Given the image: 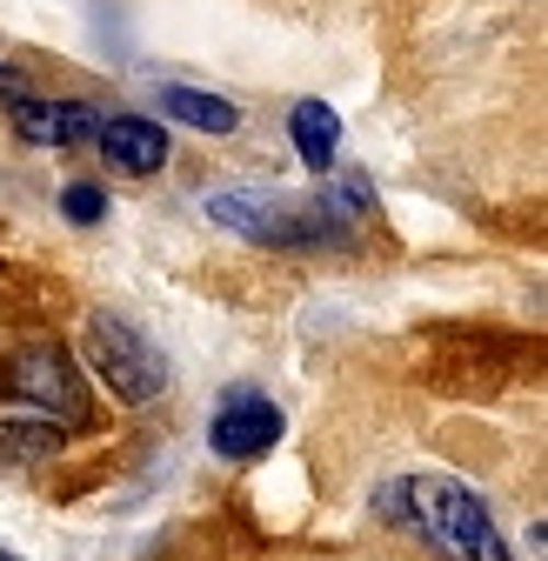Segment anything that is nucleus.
<instances>
[{"mask_svg":"<svg viewBox=\"0 0 548 561\" xmlns=\"http://www.w3.org/2000/svg\"><path fill=\"white\" fill-rule=\"evenodd\" d=\"M282 428H288V414L274 408L261 388H235L215 408V421H208V448L221 461H261L274 442H282Z\"/></svg>","mask_w":548,"mask_h":561,"instance_id":"obj_5","label":"nucleus"},{"mask_svg":"<svg viewBox=\"0 0 548 561\" xmlns=\"http://www.w3.org/2000/svg\"><path fill=\"white\" fill-rule=\"evenodd\" d=\"M208 221L254 241V248H341L362 215H368V181L362 174H341L315 194H282V187H215L208 201Z\"/></svg>","mask_w":548,"mask_h":561,"instance_id":"obj_1","label":"nucleus"},{"mask_svg":"<svg viewBox=\"0 0 548 561\" xmlns=\"http://www.w3.org/2000/svg\"><path fill=\"white\" fill-rule=\"evenodd\" d=\"M375 508L401 535H415L435 561H515L489 502L455 474H395L375 488Z\"/></svg>","mask_w":548,"mask_h":561,"instance_id":"obj_2","label":"nucleus"},{"mask_svg":"<svg viewBox=\"0 0 548 561\" xmlns=\"http://www.w3.org/2000/svg\"><path fill=\"white\" fill-rule=\"evenodd\" d=\"M88 362L107 381V394L127 408H148L168 394V355L121 314H88Z\"/></svg>","mask_w":548,"mask_h":561,"instance_id":"obj_3","label":"nucleus"},{"mask_svg":"<svg viewBox=\"0 0 548 561\" xmlns=\"http://www.w3.org/2000/svg\"><path fill=\"white\" fill-rule=\"evenodd\" d=\"M14 114V134L34 140V148H81V140L101 134V114L88 101H54V94H21L8 101Z\"/></svg>","mask_w":548,"mask_h":561,"instance_id":"obj_6","label":"nucleus"},{"mask_svg":"<svg viewBox=\"0 0 548 561\" xmlns=\"http://www.w3.org/2000/svg\"><path fill=\"white\" fill-rule=\"evenodd\" d=\"M288 140H295L301 168L328 174L334 154H341V114H334L328 101H295V114H288Z\"/></svg>","mask_w":548,"mask_h":561,"instance_id":"obj_8","label":"nucleus"},{"mask_svg":"<svg viewBox=\"0 0 548 561\" xmlns=\"http://www.w3.org/2000/svg\"><path fill=\"white\" fill-rule=\"evenodd\" d=\"M60 215L75 228H94V221H107V194L94 181H75V187H60Z\"/></svg>","mask_w":548,"mask_h":561,"instance_id":"obj_11","label":"nucleus"},{"mask_svg":"<svg viewBox=\"0 0 548 561\" xmlns=\"http://www.w3.org/2000/svg\"><path fill=\"white\" fill-rule=\"evenodd\" d=\"M21 94H27V88H21V75H14L8 60H0V101H21Z\"/></svg>","mask_w":548,"mask_h":561,"instance_id":"obj_12","label":"nucleus"},{"mask_svg":"<svg viewBox=\"0 0 548 561\" xmlns=\"http://www.w3.org/2000/svg\"><path fill=\"white\" fill-rule=\"evenodd\" d=\"M47 455H60L54 421H0V468H41Z\"/></svg>","mask_w":548,"mask_h":561,"instance_id":"obj_10","label":"nucleus"},{"mask_svg":"<svg viewBox=\"0 0 548 561\" xmlns=\"http://www.w3.org/2000/svg\"><path fill=\"white\" fill-rule=\"evenodd\" d=\"M94 140L121 174H161L168 168V127L148 114H114V121H101Z\"/></svg>","mask_w":548,"mask_h":561,"instance_id":"obj_7","label":"nucleus"},{"mask_svg":"<svg viewBox=\"0 0 548 561\" xmlns=\"http://www.w3.org/2000/svg\"><path fill=\"white\" fill-rule=\"evenodd\" d=\"M161 114H174V121L194 127V134H235V127H241V107H235V101H221V94H208V88H181V81L161 88Z\"/></svg>","mask_w":548,"mask_h":561,"instance_id":"obj_9","label":"nucleus"},{"mask_svg":"<svg viewBox=\"0 0 548 561\" xmlns=\"http://www.w3.org/2000/svg\"><path fill=\"white\" fill-rule=\"evenodd\" d=\"M0 561H21V554H8V548H0Z\"/></svg>","mask_w":548,"mask_h":561,"instance_id":"obj_13","label":"nucleus"},{"mask_svg":"<svg viewBox=\"0 0 548 561\" xmlns=\"http://www.w3.org/2000/svg\"><path fill=\"white\" fill-rule=\"evenodd\" d=\"M0 394L41 408L47 421H67V428H81V421H88V381H81L75 362H67V347H54V341L21 347V355L0 368Z\"/></svg>","mask_w":548,"mask_h":561,"instance_id":"obj_4","label":"nucleus"}]
</instances>
